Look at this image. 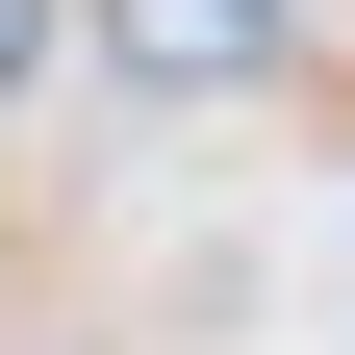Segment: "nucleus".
<instances>
[{
	"label": "nucleus",
	"mask_w": 355,
	"mask_h": 355,
	"mask_svg": "<svg viewBox=\"0 0 355 355\" xmlns=\"http://www.w3.org/2000/svg\"><path fill=\"white\" fill-rule=\"evenodd\" d=\"M102 51H127V76H178V102H229V76L279 51V0H102Z\"/></svg>",
	"instance_id": "nucleus-1"
},
{
	"label": "nucleus",
	"mask_w": 355,
	"mask_h": 355,
	"mask_svg": "<svg viewBox=\"0 0 355 355\" xmlns=\"http://www.w3.org/2000/svg\"><path fill=\"white\" fill-rule=\"evenodd\" d=\"M51 26H76V0H0V102H26V76H51Z\"/></svg>",
	"instance_id": "nucleus-2"
}]
</instances>
